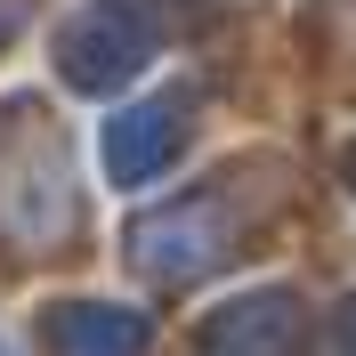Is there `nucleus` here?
<instances>
[{"label":"nucleus","instance_id":"f257e3e1","mask_svg":"<svg viewBox=\"0 0 356 356\" xmlns=\"http://www.w3.org/2000/svg\"><path fill=\"white\" fill-rule=\"evenodd\" d=\"M81 235V186L73 154L41 97H8L0 106V243L17 251H65Z\"/></svg>","mask_w":356,"mask_h":356},{"label":"nucleus","instance_id":"f03ea898","mask_svg":"<svg viewBox=\"0 0 356 356\" xmlns=\"http://www.w3.org/2000/svg\"><path fill=\"white\" fill-rule=\"evenodd\" d=\"M227 251H235L227 195H178V202H154L146 219H130V267L162 291H186L202 275H219Z\"/></svg>","mask_w":356,"mask_h":356},{"label":"nucleus","instance_id":"7ed1b4c3","mask_svg":"<svg viewBox=\"0 0 356 356\" xmlns=\"http://www.w3.org/2000/svg\"><path fill=\"white\" fill-rule=\"evenodd\" d=\"M57 81L81 89V97H113V89H130L154 57V17H146V0H89L57 24Z\"/></svg>","mask_w":356,"mask_h":356},{"label":"nucleus","instance_id":"20e7f679","mask_svg":"<svg viewBox=\"0 0 356 356\" xmlns=\"http://www.w3.org/2000/svg\"><path fill=\"white\" fill-rule=\"evenodd\" d=\"M195 130V89H154V97H130V106H113L106 138H97V154H106V178L113 186H146L178 162Z\"/></svg>","mask_w":356,"mask_h":356},{"label":"nucleus","instance_id":"39448f33","mask_svg":"<svg viewBox=\"0 0 356 356\" xmlns=\"http://www.w3.org/2000/svg\"><path fill=\"white\" fill-rule=\"evenodd\" d=\"M202 356H308V300L291 284L219 300L202 316Z\"/></svg>","mask_w":356,"mask_h":356},{"label":"nucleus","instance_id":"423d86ee","mask_svg":"<svg viewBox=\"0 0 356 356\" xmlns=\"http://www.w3.org/2000/svg\"><path fill=\"white\" fill-rule=\"evenodd\" d=\"M41 348L49 356H154V324L122 300H49Z\"/></svg>","mask_w":356,"mask_h":356},{"label":"nucleus","instance_id":"0eeeda50","mask_svg":"<svg viewBox=\"0 0 356 356\" xmlns=\"http://www.w3.org/2000/svg\"><path fill=\"white\" fill-rule=\"evenodd\" d=\"M340 348L356 356V300H348V316H340Z\"/></svg>","mask_w":356,"mask_h":356},{"label":"nucleus","instance_id":"6e6552de","mask_svg":"<svg viewBox=\"0 0 356 356\" xmlns=\"http://www.w3.org/2000/svg\"><path fill=\"white\" fill-rule=\"evenodd\" d=\"M348 186H356V146H348Z\"/></svg>","mask_w":356,"mask_h":356}]
</instances>
